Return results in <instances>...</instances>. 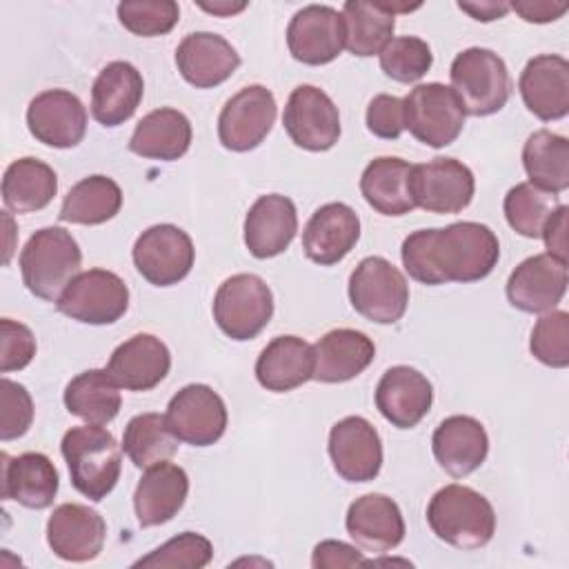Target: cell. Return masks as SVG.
Returning <instances> with one entry per match:
<instances>
[{
	"label": "cell",
	"mask_w": 569,
	"mask_h": 569,
	"mask_svg": "<svg viewBox=\"0 0 569 569\" xmlns=\"http://www.w3.org/2000/svg\"><path fill=\"white\" fill-rule=\"evenodd\" d=\"M0 402H2V418H0V438L4 442L24 436L33 422V400L29 391L9 380H0Z\"/></svg>",
	"instance_id": "obj_46"
},
{
	"label": "cell",
	"mask_w": 569,
	"mask_h": 569,
	"mask_svg": "<svg viewBox=\"0 0 569 569\" xmlns=\"http://www.w3.org/2000/svg\"><path fill=\"white\" fill-rule=\"evenodd\" d=\"M558 196L547 193L529 182H518L505 196L502 209L509 227L525 238H540L549 216L558 207Z\"/></svg>",
	"instance_id": "obj_41"
},
{
	"label": "cell",
	"mask_w": 569,
	"mask_h": 569,
	"mask_svg": "<svg viewBox=\"0 0 569 569\" xmlns=\"http://www.w3.org/2000/svg\"><path fill=\"white\" fill-rule=\"evenodd\" d=\"M191 122L189 118L171 107L149 111L133 129L129 138V151L140 158L173 162L189 151Z\"/></svg>",
	"instance_id": "obj_33"
},
{
	"label": "cell",
	"mask_w": 569,
	"mask_h": 569,
	"mask_svg": "<svg viewBox=\"0 0 569 569\" xmlns=\"http://www.w3.org/2000/svg\"><path fill=\"white\" fill-rule=\"evenodd\" d=\"M171 369L167 345L151 333H136L118 345L107 362L109 376L120 389L149 391L158 387Z\"/></svg>",
	"instance_id": "obj_25"
},
{
	"label": "cell",
	"mask_w": 569,
	"mask_h": 569,
	"mask_svg": "<svg viewBox=\"0 0 569 569\" xmlns=\"http://www.w3.org/2000/svg\"><path fill=\"white\" fill-rule=\"evenodd\" d=\"M449 78L453 93L469 116L485 118L498 113L511 96V78L505 60L485 47L460 51L451 62Z\"/></svg>",
	"instance_id": "obj_5"
},
{
	"label": "cell",
	"mask_w": 569,
	"mask_h": 569,
	"mask_svg": "<svg viewBox=\"0 0 569 569\" xmlns=\"http://www.w3.org/2000/svg\"><path fill=\"white\" fill-rule=\"evenodd\" d=\"M213 547L211 542L196 533V531H182L176 538L167 540L151 553L142 556L133 562V567H184V569H202L211 562Z\"/></svg>",
	"instance_id": "obj_45"
},
{
	"label": "cell",
	"mask_w": 569,
	"mask_h": 569,
	"mask_svg": "<svg viewBox=\"0 0 569 569\" xmlns=\"http://www.w3.org/2000/svg\"><path fill=\"white\" fill-rule=\"evenodd\" d=\"M167 422L180 442L209 447L224 436L227 407L209 385H187L167 405Z\"/></svg>",
	"instance_id": "obj_14"
},
{
	"label": "cell",
	"mask_w": 569,
	"mask_h": 569,
	"mask_svg": "<svg viewBox=\"0 0 569 569\" xmlns=\"http://www.w3.org/2000/svg\"><path fill=\"white\" fill-rule=\"evenodd\" d=\"M349 538L358 549L385 553L405 540V518L396 500L385 493H365L356 498L345 518Z\"/></svg>",
	"instance_id": "obj_21"
},
{
	"label": "cell",
	"mask_w": 569,
	"mask_h": 569,
	"mask_svg": "<svg viewBox=\"0 0 569 569\" xmlns=\"http://www.w3.org/2000/svg\"><path fill=\"white\" fill-rule=\"evenodd\" d=\"M349 300L362 318L376 325H393L407 311L409 284L387 258L369 256L349 276Z\"/></svg>",
	"instance_id": "obj_7"
},
{
	"label": "cell",
	"mask_w": 569,
	"mask_h": 569,
	"mask_svg": "<svg viewBox=\"0 0 569 569\" xmlns=\"http://www.w3.org/2000/svg\"><path fill=\"white\" fill-rule=\"evenodd\" d=\"M107 538L104 518L78 502H64L47 520L49 549L67 562H89L100 556Z\"/></svg>",
	"instance_id": "obj_18"
},
{
	"label": "cell",
	"mask_w": 569,
	"mask_h": 569,
	"mask_svg": "<svg viewBox=\"0 0 569 569\" xmlns=\"http://www.w3.org/2000/svg\"><path fill=\"white\" fill-rule=\"evenodd\" d=\"M2 498L16 500L27 509H47L58 493V471L49 456L27 451L20 456L2 453Z\"/></svg>",
	"instance_id": "obj_31"
},
{
	"label": "cell",
	"mask_w": 569,
	"mask_h": 569,
	"mask_svg": "<svg viewBox=\"0 0 569 569\" xmlns=\"http://www.w3.org/2000/svg\"><path fill=\"white\" fill-rule=\"evenodd\" d=\"M18 262L24 287L40 300L58 302L80 273L82 251L67 229L44 227L27 240Z\"/></svg>",
	"instance_id": "obj_4"
},
{
	"label": "cell",
	"mask_w": 569,
	"mask_h": 569,
	"mask_svg": "<svg viewBox=\"0 0 569 569\" xmlns=\"http://www.w3.org/2000/svg\"><path fill=\"white\" fill-rule=\"evenodd\" d=\"M144 96L142 73L124 60L109 62L91 87V116L102 127L124 124Z\"/></svg>",
	"instance_id": "obj_29"
},
{
	"label": "cell",
	"mask_w": 569,
	"mask_h": 569,
	"mask_svg": "<svg viewBox=\"0 0 569 569\" xmlns=\"http://www.w3.org/2000/svg\"><path fill=\"white\" fill-rule=\"evenodd\" d=\"M376 358L373 340L356 329H331L313 345L311 380L338 385L360 376Z\"/></svg>",
	"instance_id": "obj_30"
},
{
	"label": "cell",
	"mask_w": 569,
	"mask_h": 569,
	"mask_svg": "<svg viewBox=\"0 0 569 569\" xmlns=\"http://www.w3.org/2000/svg\"><path fill=\"white\" fill-rule=\"evenodd\" d=\"M431 451L436 462L451 478H465L485 462L489 436L480 420L471 416H449L436 427Z\"/></svg>",
	"instance_id": "obj_27"
},
{
	"label": "cell",
	"mask_w": 569,
	"mask_h": 569,
	"mask_svg": "<svg viewBox=\"0 0 569 569\" xmlns=\"http://www.w3.org/2000/svg\"><path fill=\"white\" fill-rule=\"evenodd\" d=\"M342 18L345 49L360 58L380 53L396 29V16L387 11L382 2L347 0L342 7Z\"/></svg>",
	"instance_id": "obj_39"
},
{
	"label": "cell",
	"mask_w": 569,
	"mask_h": 569,
	"mask_svg": "<svg viewBox=\"0 0 569 569\" xmlns=\"http://www.w3.org/2000/svg\"><path fill=\"white\" fill-rule=\"evenodd\" d=\"M58 193L56 171L38 158L13 160L2 176V202L13 213H33L44 209Z\"/></svg>",
	"instance_id": "obj_35"
},
{
	"label": "cell",
	"mask_w": 569,
	"mask_h": 569,
	"mask_svg": "<svg viewBox=\"0 0 569 569\" xmlns=\"http://www.w3.org/2000/svg\"><path fill=\"white\" fill-rule=\"evenodd\" d=\"M367 565V558L356 547L340 540H322L313 547L311 567L313 569H336V567H358Z\"/></svg>",
	"instance_id": "obj_49"
},
{
	"label": "cell",
	"mask_w": 569,
	"mask_h": 569,
	"mask_svg": "<svg viewBox=\"0 0 569 569\" xmlns=\"http://www.w3.org/2000/svg\"><path fill=\"white\" fill-rule=\"evenodd\" d=\"M427 522L438 540L473 551L491 542L496 533V511L491 502L467 485H445L427 505Z\"/></svg>",
	"instance_id": "obj_2"
},
{
	"label": "cell",
	"mask_w": 569,
	"mask_h": 569,
	"mask_svg": "<svg viewBox=\"0 0 569 569\" xmlns=\"http://www.w3.org/2000/svg\"><path fill=\"white\" fill-rule=\"evenodd\" d=\"M287 47L293 60L311 67L333 62L345 49L342 11L329 4H307L287 27Z\"/></svg>",
	"instance_id": "obj_15"
},
{
	"label": "cell",
	"mask_w": 569,
	"mask_h": 569,
	"mask_svg": "<svg viewBox=\"0 0 569 569\" xmlns=\"http://www.w3.org/2000/svg\"><path fill=\"white\" fill-rule=\"evenodd\" d=\"M278 104L262 84H249L231 96L218 116V138L229 151L244 153L256 149L276 122Z\"/></svg>",
	"instance_id": "obj_11"
},
{
	"label": "cell",
	"mask_w": 569,
	"mask_h": 569,
	"mask_svg": "<svg viewBox=\"0 0 569 569\" xmlns=\"http://www.w3.org/2000/svg\"><path fill=\"white\" fill-rule=\"evenodd\" d=\"M56 307L82 325H113L129 309V289L118 273L89 269L69 282Z\"/></svg>",
	"instance_id": "obj_9"
},
{
	"label": "cell",
	"mask_w": 569,
	"mask_h": 569,
	"mask_svg": "<svg viewBox=\"0 0 569 569\" xmlns=\"http://www.w3.org/2000/svg\"><path fill=\"white\" fill-rule=\"evenodd\" d=\"M244 7H247V2H236V4H233V2H213V4L202 2V4H200V9H204V11L213 13V16H222V18L233 16V13H240Z\"/></svg>",
	"instance_id": "obj_53"
},
{
	"label": "cell",
	"mask_w": 569,
	"mask_h": 569,
	"mask_svg": "<svg viewBox=\"0 0 569 569\" xmlns=\"http://www.w3.org/2000/svg\"><path fill=\"white\" fill-rule=\"evenodd\" d=\"M36 356V338L31 329L18 320H0V371L11 373L24 369Z\"/></svg>",
	"instance_id": "obj_47"
},
{
	"label": "cell",
	"mask_w": 569,
	"mask_h": 569,
	"mask_svg": "<svg viewBox=\"0 0 569 569\" xmlns=\"http://www.w3.org/2000/svg\"><path fill=\"white\" fill-rule=\"evenodd\" d=\"M411 167L396 156L373 158L360 176V193L382 216H405L416 209L411 196Z\"/></svg>",
	"instance_id": "obj_34"
},
{
	"label": "cell",
	"mask_w": 569,
	"mask_h": 569,
	"mask_svg": "<svg viewBox=\"0 0 569 569\" xmlns=\"http://www.w3.org/2000/svg\"><path fill=\"white\" fill-rule=\"evenodd\" d=\"M122 207V189L113 178L87 176L76 182L62 200L60 220L71 224H102Z\"/></svg>",
	"instance_id": "obj_38"
},
{
	"label": "cell",
	"mask_w": 569,
	"mask_h": 569,
	"mask_svg": "<svg viewBox=\"0 0 569 569\" xmlns=\"http://www.w3.org/2000/svg\"><path fill=\"white\" fill-rule=\"evenodd\" d=\"M433 387L413 367H389L376 387V409L398 429H413L431 409Z\"/></svg>",
	"instance_id": "obj_20"
},
{
	"label": "cell",
	"mask_w": 569,
	"mask_h": 569,
	"mask_svg": "<svg viewBox=\"0 0 569 569\" xmlns=\"http://www.w3.org/2000/svg\"><path fill=\"white\" fill-rule=\"evenodd\" d=\"M402 109L405 129L431 149L449 147L462 133L467 113L453 89L442 82L413 87L402 100Z\"/></svg>",
	"instance_id": "obj_8"
},
{
	"label": "cell",
	"mask_w": 569,
	"mask_h": 569,
	"mask_svg": "<svg viewBox=\"0 0 569 569\" xmlns=\"http://www.w3.org/2000/svg\"><path fill=\"white\" fill-rule=\"evenodd\" d=\"M367 129L382 140H398L405 131L402 100L389 93H378L367 107Z\"/></svg>",
	"instance_id": "obj_48"
},
{
	"label": "cell",
	"mask_w": 569,
	"mask_h": 569,
	"mask_svg": "<svg viewBox=\"0 0 569 569\" xmlns=\"http://www.w3.org/2000/svg\"><path fill=\"white\" fill-rule=\"evenodd\" d=\"M476 191L471 169L456 158H436L411 167V196L416 207L429 213H460Z\"/></svg>",
	"instance_id": "obj_13"
},
{
	"label": "cell",
	"mask_w": 569,
	"mask_h": 569,
	"mask_svg": "<svg viewBox=\"0 0 569 569\" xmlns=\"http://www.w3.org/2000/svg\"><path fill=\"white\" fill-rule=\"evenodd\" d=\"M64 407L87 425H109L120 407L122 396L107 369H87L64 387Z\"/></svg>",
	"instance_id": "obj_36"
},
{
	"label": "cell",
	"mask_w": 569,
	"mask_h": 569,
	"mask_svg": "<svg viewBox=\"0 0 569 569\" xmlns=\"http://www.w3.org/2000/svg\"><path fill=\"white\" fill-rule=\"evenodd\" d=\"M378 56L385 76L402 84L418 82L433 64L431 47L418 36L391 38Z\"/></svg>",
	"instance_id": "obj_42"
},
{
	"label": "cell",
	"mask_w": 569,
	"mask_h": 569,
	"mask_svg": "<svg viewBox=\"0 0 569 569\" xmlns=\"http://www.w3.org/2000/svg\"><path fill=\"white\" fill-rule=\"evenodd\" d=\"M131 256L138 273L147 282L171 287L189 276L196 249L184 229L176 224H153L138 236Z\"/></svg>",
	"instance_id": "obj_10"
},
{
	"label": "cell",
	"mask_w": 569,
	"mask_h": 569,
	"mask_svg": "<svg viewBox=\"0 0 569 569\" xmlns=\"http://www.w3.org/2000/svg\"><path fill=\"white\" fill-rule=\"evenodd\" d=\"M329 458L347 482H369L382 469V442L376 427L362 416H347L329 431Z\"/></svg>",
	"instance_id": "obj_16"
},
{
	"label": "cell",
	"mask_w": 569,
	"mask_h": 569,
	"mask_svg": "<svg viewBox=\"0 0 569 569\" xmlns=\"http://www.w3.org/2000/svg\"><path fill=\"white\" fill-rule=\"evenodd\" d=\"M567 291V262L549 253L522 260L507 280V300L525 313H547Z\"/></svg>",
	"instance_id": "obj_19"
},
{
	"label": "cell",
	"mask_w": 569,
	"mask_h": 569,
	"mask_svg": "<svg viewBox=\"0 0 569 569\" xmlns=\"http://www.w3.org/2000/svg\"><path fill=\"white\" fill-rule=\"evenodd\" d=\"M529 349L542 365L565 369L569 365V313L562 309L542 313L531 329Z\"/></svg>",
	"instance_id": "obj_44"
},
{
	"label": "cell",
	"mask_w": 569,
	"mask_h": 569,
	"mask_svg": "<svg viewBox=\"0 0 569 569\" xmlns=\"http://www.w3.org/2000/svg\"><path fill=\"white\" fill-rule=\"evenodd\" d=\"M273 316V293L256 273L227 278L213 296V320L220 331L238 342L256 338Z\"/></svg>",
	"instance_id": "obj_6"
},
{
	"label": "cell",
	"mask_w": 569,
	"mask_h": 569,
	"mask_svg": "<svg viewBox=\"0 0 569 569\" xmlns=\"http://www.w3.org/2000/svg\"><path fill=\"white\" fill-rule=\"evenodd\" d=\"M176 67L191 87L211 89L233 76L240 67V56L222 36L196 31L180 40L176 49Z\"/></svg>",
	"instance_id": "obj_24"
},
{
	"label": "cell",
	"mask_w": 569,
	"mask_h": 569,
	"mask_svg": "<svg viewBox=\"0 0 569 569\" xmlns=\"http://www.w3.org/2000/svg\"><path fill=\"white\" fill-rule=\"evenodd\" d=\"M60 451L78 493L100 502L113 491L120 478L122 456L111 431L102 425L71 427L62 436Z\"/></svg>",
	"instance_id": "obj_3"
},
{
	"label": "cell",
	"mask_w": 569,
	"mask_h": 569,
	"mask_svg": "<svg viewBox=\"0 0 569 569\" xmlns=\"http://www.w3.org/2000/svg\"><path fill=\"white\" fill-rule=\"evenodd\" d=\"M525 107L542 122L569 113V62L556 53L533 56L518 80Z\"/></svg>",
	"instance_id": "obj_22"
},
{
	"label": "cell",
	"mask_w": 569,
	"mask_h": 569,
	"mask_svg": "<svg viewBox=\"0 0 569 569\" xmlns=\"http://www.w3.org/2000/svg\"><path fill=\"white\" fill-rule=\"evenodd\" d=\"M313 376V345L298 336L273 338L256 360L260 387L273 393H287L302 387Z\"/></svg>",
	"instance_id": "obj_32"
},
{
	"label": "cell",
	"mask_w": 569,
	"mask_h": 569,
	"mask_svg": "<svg viewBox=\"0 0 569 569\" xmlns=\"http://www.w3.org/2000/svg\"><path fill=\"white\" fill-rule=\"evenodd\" d=\"M118 20L133 36L156 38L178 24L180 9L173 0H124L118 4Z\"/></svg>",
	"instance_id": "obj_43"
},
{
	"label": "cell",
	"mask_w": 569,
	"mask_h": 569,
	"mask_svg": "<svg viewBox=\"0 0 569 569\" xmlns=\"http://www.w3.org/2000/svg\"><path fill=\"white\" fill-rule=\"evenodd\" d=\"M178 438L171 431L167 416L149 411L133 416L122 433V451L138 467L147 469L162 460H169L178 451Z\"/></svg>",
	"instance_id": "obj_40"
},
{
	"label": "cell",
	"mask_w": 569,
	"mask_h": 569,
	"mask_svg": "<svg viewBox=\"0 0 569 569\" xmlns=\"http://www.w3.org/2000/svg\"><path fill=\"white\" fill-rule=\"evenodd\" d=\"M522 167L529 184L547 191L562 193L569 187V140L549 129L533 131L522 147Z\"/></svg>",
	"instance_id": "obj_37"
},
{
	"label": "cell",
	"mask_w": 569,
	"mask_h": 569,
	"mask_svg": "<svg viewBox=\"0 0 569 569\" xmlns=\"http://www.w3.org/2000/svg\"><path fill=\"white\" fill-rule=\"evenodd\" d=\"M282 124L291 142L305 151H329L340 138L338 107L313 84H300L289 93Z\"/></svg>",
	"instance_id": "obj_12"
},
{
	"label": "cell",
	"mask_w": 569,
	"mask_h": 569,
	"mask_svg": "<svg viewBox=\"0 0 569 569\" xmlns=\"http://www.w3.org/2000/svg\"><path fill=\"white\" fill-rule=\"evenodd\" d=\"M298 231V211L291 198L260 196L244 218V244L253 258H273L289 249Z\"/></svg>",
	"instance_id": "obj_26"
},
{
	"label": "cell",
	"mask_w": 569,
	"mask_h": 569,
	"mask_svg": "<svg viewBox=\"0 0 569 569\" xmlns=\"http://www.w3.org/2000/svg\"><path fill=\"white\" fill-rule=\"evenodd\" d=\"M27 127L38 142L53 149H71L87 133V109L76 93L47 89L29 102Z\"/></svg>",
	"instance_id": "obj_17"
},
{
	"label": "cell",
	"mask_w": 569,
	"mask_h": 569,
	"mask_svg": "<svg viewBox=\"0 0 569 569\" xmlns=\"http://www.w3.org/2000/svg\"><path fill=\"white\" fill-rule=\"evenodd\" d=\"M567 204H558L556 211L549 216L545 229H542V240L547 247V253L565 260L567 262Z\"/></svg>",
	"instance_id": "obj_50"
},
{
	"label": "cell",
	"mask_w": 569,
	"mask_h": 569,
	"mask_svg": "<svg viewBox=\"0 0 569 569\" xmlns=\"http://www.w3.org/2000/svg\"><path fill=\"white\" fill-rule=\"evenodd\" d=\"M509 9H513L525 22H536V24H545V22H553L558 18L565 16V11L569 9L567 2H547V0H516L509 4Z\"/></svg>",
	"instance_id": "obj_51"
},
{
	"label": "cell",
	"mask_w": 569,
	"mask_h": 569,
	"mask_svg": "<svg viewBox=\"0 0 569 569\" xmlns=\"http://www.w3.org/2000/svg\"><path fill=\"white\" fill-rule=\"evenodd\" d=\"M189 493V476L173 462H158L144 469L133 491V509L140 527L169 522L182 509Z\"/></svg>",
	"instance_id": "obj_28"
},
{
	"label": "cell",
	"mask_w": 569,
	"mask_h": 569,
	"mask_svg": "<svg viewBox=\"0 0 569 569\" xmlns=\"http://www.w3.org/2000/svg\"><path fill=\"white\" fill-rule=\"evenodd\" d=\"M358 240L360 218L345 202H327L316 209L302 231L305 256L320 267L340 262Z\"/></svg>",
	"instance_id": "obj_23"
},
{
	"label": "cell",
	"mask_w": 569,
	"mask_h": 569,
	"mask_svg": "<svg viewBox=\"0 0 569 569\" xmlns=\"http://www.w3.org/2000/svg\"><path fill=\"white\" fill-rule=\"evenodd\" d=\"M458 9L478 22H491L509 11V2H458Z\"/></svg>",
	"instance_id": "obj_52"
},
{
	"label": "cell",
	"mask_w": 569,
	"mask_h": 569,
	"mask_svg": "<svg viewBox=\"0 0 569 569\" xmlns=\"http://www.w3.org/2000/svg\"><path fill=\"white\" fill-rule=\"evenodd\" d=\"M405 271L422 284L478 282L500 258L496 233L480 222L462 220L442 229H418L402 240Z\"/></svg>",
	"instance_id": "obj_1"
}]
</instances>
